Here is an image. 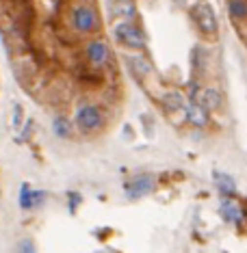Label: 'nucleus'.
<instances>
[{
  "mask_svg": "<svg viewBox=\"0 0 247 253\" xmlns=\"http://www.w3.org/2000/svg\"><path fill=\"white\" fill-rule=\"evenodd\" d=\"M193 18H195L198 28L204 35H217L219 24H217L215 11H213V7H210L208 2H198V4H195V7H193Z\"/></svg>",
  "mask_w": 247,
  "mask_h": 253,
  "instance_id": "nucleus-4",
  "label": "nucleus"
},
{
  "mask_svg": "<svg viewBox=\"0 0 247 253\" xmlns=\"http://www.w3.org/2000/svg\"><path fill=\"white\" fill-rule=\"evenodd\" d=\"M115 13L122 15V18H135V4L130 2V0H119L117 4H115Z\"/></svg>",
  "mask_w": 247,
  "mask_h": 253,
  "instance_id": "nucleus-15",
  "label": "nucleus"
},
{
  "mask_svg": "<svg viewBox=\"0 0 247 253\" xmlns=\"http://www.w3.org/2000/svg\"><path fill=\"white\" fill-rule=\"evenodd\" d=\"M78 78L83 80V83H100L102 76H100L98 72H91V67H80L78 69Z\"/></svg>",
  "mask_w": 247,
  "mask_h": 253,
  "instance_id": "nucleus-16",
  "label": "nucleus"
},
{
  "mask_svg": "<svg viewBox=\"0 0 247 253\" xmlns=\"http://www.w3.org/2000/svg\"><path fill=\"white\" fill-rule=\"evenodd\" d=\"M221 214H224L225 221H232V223H236V225H241V221H243V212H241V208L234 201H224Z\"/></svg>",
  "mask_w": 247,
  "mask_h": 253,
  "instance_id": "nucleus-12",
  "label": "nucleus"
},
{
  "mask_svg": "<svg viewBox=\"0 0 247 253\" xmlns=\"http://www.w3.org/2000/svg\"><path fill=\"white\" fill-rule=\"evenodd\" d=\"M42 197H44V193H33L31 186L22 184V189H20V208H24V210L33 208L37 204V199H42Z\"/></svg>",
  "mask_w": 247,
  "mask_h": 253,
  "instance_id": "nucleus-11",
  "label": "nucleus"
},
{
  "mask_svg": "<svg viewBox=\"0 0 247 253\" xmlns=\"http://www.w3.org/2000/svg\"><path fill=\"white\" fill-rule=\"evenodd\" d=\"M52 130H54V134H57L59 139H69V136H72V124H69V119L63 117V115L54 117Z\"/></svg>",
  "mask_w": 247,
  "mask_h": 253,
  "instance_id": "nucleus-13",
  "label": "nucleus"
},
{
  "mask_svg": "<svg viewBox=\"0 0 247 253\" xmlns=\"http://www.w3.org/2000/svg\"><path fill=\"white\" fill-rule=\"evenodd\" d=\"M72 24L78 33H93L100 28V15L93 7L80 4L72 11Z\"/></svg>",
  "mask_w": 247,
  "mask_h": 253,
  "instance_id": "nucleus-1",
  "label": "nucleus"
},
{
  "mask_svg": "<svg viewBox=\"0 0 247 253\" xmlns=\"http://www.w3.org/2000/svg\"><path fill=\"white\" fill-rule=\"evenodd\" d=\"M198 104L202 108L206 110V113H210V110H217L221 106V93L217 89H204L202 93L198 95Z\"/></svg>",
  "mask_w": 247,
  "mask_h": 253,
  "instance_id": "nucleus-8",
  "label": "nucleus"
},
{
  "mask_svg": "<svg viewBox=\"0 0 247 253\" xmlns=\"http://www.w3.org/2000/svg\"><path fill=\"white\" fill-rule=\"evenodd\" d=\"M85 54H87L91 67H102L109 59V48L104 42H89L85 45Z\"/></svg>",
  "mask_w": 247,
  "mask_h": 253,
  "instance_id": "nucleus-6",
  "label": "nucleus"
},
{
  "mask_svg": "<svg viewBox=\"0 0 247 253\" xmlns=\"http://www.w3.org/2000/svg\"><path fill=\"white\" fill-rule=\"evenodd\" d=\"M128 67L130 74L137 80H145L150 74H152V65L145 57H128Z\"/></svg>",
  "mask_w": 247,
  "mask_h": 253,
  "instance_id": "nucleus-7",
  "label": "nucleus"
},
{
  "mask_svg": "<svg viewBox=\"0 0 247 253\" xmlns=\"http://www.w3.org/2000/svg\"><path fill=\"white\" fill-rule=\"evenodd\" d=\"M154 189V178L152 175H137V178H133L130 182H126L124 184V190L126 195L130 197V199H139V197L152 193Z\"/></svg>",
  "mask_w": 247,
  "mask_h": 253,
  "instance_id": "nucleus-5",
  "label": "nucleus"
},
{
  "mask_svg": "<svg viewBox=\"0 0 247 253\" xmlns=\"http://www.w3.org/2000/svg\"><path fill=\"white\" fill-rule=\"evenodd\" d=\"M76 124L83 132H95L102 128V110L95 104H85L76 110Z\"/></svg>",
  "mask_w": 247,
  "mask_h": 253,
  "instance_id": "nucleus-3",
  "label": "nucleus"
},
{
  "mask_svg": "<svg viewBox=\"0 0 247 253\" xmlns=\"http://www.w3.org/2000/svg\"><path fill=\"white\" fill-rule=\"evenodd\" d=\"M184 110H186V119H189L193 126H198V128H204V126L208 124V115H206V110L202 108L200 104L193 102V104L186 106Z\"/></svg>",
  "mask_w": 247,
  "mask_h": 253,
  "instance_id": "nucleus-9",
  "label": "nucleus"
},
{
  "mask_svg": "<svg viewBox=\"0 0 247 253\" xmlns=\"http://www.w3.org/2000/svg\"><path fill=\"white\" fill-rule=\"evenodd\" d=\"M217 178L221 180V184H219V189L224 190V193H234V182H232L230 178H225V175H217Z\"/></svg>",
  "mask_w": 247,
  "mask_h": 253,
  "instance_id": "nucleus-17",
  "label": "nucleus"
},
{
  "mask_svg": "<svg viewBox=\"0 0 247 253\" xmlns=\"http://www.w3.org/2000/svg\"><path fill=\"white\" fill-rule=\"evenodd\" d=\"M160 102H163V106L169 113H176V110L184 108V95L178 93V91H169V93H165L163 98H160Z\"/></svg>",
  "mask_w": 247,
  "mask_h": 253,
  "instance_id": "nucleus-10",
  "label": "nucleus"
},
{
  "mask_svg": "<svg viewBox=\"0 0 247 253\" xmlns=\"http://www.w3.org/2000/svg\"><path fill=\"white\" fill-rule=\"evenodd\" d=\"M20 253H37V247H35V242L31 238H24L20 242Z\"/></svg>",
  "mask_w": 247,
  "mask_h": 253,
  "instance_id": "nucleus-18",
  "label": "nucleus"
},
{
  "mask_svg": "<svg viewBox=\"0 0 247 253\" xmlns=\"http://www.w3.org/2000/svg\"><path fill=\"white\" fill-rule=\"evenodd\" d=\"M115 39L128 50H143L145 48V39L141 35V30L130 22H122L115 28Z\"/></svg>",
  "mask_w": 247,
  "mask_h": 253,
  "instance_id": "nucleus-2",
  "label": "nucleus"
},
{
  "mask_svg": "<svg viewBox=\"0 0 247 253\" xmlns=\"http://www.w3.org/2000/svg\"><path fill=\"white\" fill-rule=\"evenodd\" d=\"M228 11L230 18H234L236 22H243L247 18V2L245 0H228Z\"/></svg>",
  "mask_w": 247,
  "mask_h": 253,
  "instance_id": "nucleus-14",
  "label": "nucleus"
}]
</instances>
